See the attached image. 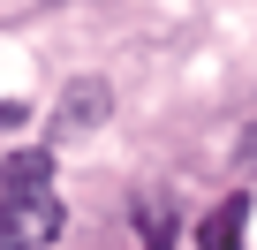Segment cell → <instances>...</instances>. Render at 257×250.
Listing matches in <instances>:
<instances>
[{
	"mask_svg": "<svg viewBox=\"0 0 257 250\" xmlns=\"http://www.w3.org/2000/svg\"><path fill=\"white\" fill-rule=\"evenodd\" d=\"M113 114V84L106 76H68V91L53 99V137H83Z\"/></svg>",
	"mask_w": 257,
	"mask_h": 250,
	"instance_id": "2",
	"label": "cell"
},
{
	"mask_svg": "<svg viewBox=\"0 0 257 250\" xmlns=\"http://www.w3.org/2000/svg\"><path fill=\"white\" fill-rule=\"evenodd\" d=\"M242 235H249V197H219L197 227V250H242Z\"/></svg>",
	"mask_w": 257,
	"mask_h": 250,
	"instance_id": "3",
	"label": "cell"
},
{
	"mask_svg": "<svg viewBox=\"0 0 257 250\" xmlns=\"http://www.w3.org/2000/svg\"><path fill=\"white\" fill-rule=\"evenodd\" d=\"M137 227H144V250H167V227H159V205H137Z\"/></svg>",
	"mask_w": 257,
	"mask_h": 250,
	"instance_id": "5",
	"label": "cell"
},
{
	"mask_svg": "<svg viewBox=\"0 0 257 250\" xmlns=\"http://www.w3.org/2000/svg\"><path fill=\"white\" fill-rule=\"evenodd\" d=\"M0 190H53V144H23L0 159Z\"/></svg>",
	"mask_w": 257,
	"mask_h": 250,
	"instance_id": "4",
	"label": "cell"
},
{
	"mask_svg": "<svg viewBox=\"0 0 257 250\" xmlns=\"http://www.w3.org/2000/svg\"><path fill=\"white\" fill-rule=\"evenodd\" d=\"M68 227V205L53 190H0V250H46Z\"/></svg>",
	"mask_w": 257,
	"mask_h": 250,
	"instance_id": "1",
	"label": "cell"
}]
</instances>
